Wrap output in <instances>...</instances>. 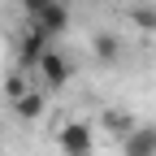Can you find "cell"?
<instances>
[{"mask_svg": "<svg viewBox=\"0 0 156 156\" xmlns=\"http://www.w3.org/2000/svg\"><path fill=\"white\" fill-rule=\"evenodd\" d=\"M26 26H30V30H44L48 39H61V35L69 30L65 0H30V5H26Z\"/></svg>", "mask_w": 156, "mask_h": 156, "instance_id": "obj_1", "label": "cell"}, {"mask_svg": "<svg viewBox=\"0 0 156 156\" xmlns=\"http://www.w3.org/2000/svg\"><path fill=\"white\" fill-rule=\"evenodd\" d=\"M56 147L61 156H95V130L91 122H65L56 130Z\"/></svg>", "mask_w": 156, "mask_h": 156, "instance_id": "obj_2", "label": "cell"}, {"mask_svg": "<svg viewBox=\"0 0 156 156\" xmlns=\"http://www.w3.org/2000/svg\"><path fill=\"white\" fill-rule=\"evenodd\" d=\"M35 74L44 78V87H52V91H56V87H65V83H69L74 65H69V56H65L61 48L52 44V48H48V52H44V56L35 61Z\"/></svg>", "mask_w": 156, "mask_h": 156, "instance_id": "obj_3", "label": "cell"}, {"mask_svg": "<svg viewBox=\"0 0 156 156\" xmlns=\"http://www.w3.org/2000/svg\"><path fill=\"white\" fill-rule=\"evenodd\" d=\"M52 44H56V39H48L44 30H30V26H26V30H22V44H17V61H22L26 69H35V61H39Z\"/></svg>", "mask_w": 156, "mask_h": 156, "instance_id": "obj_4", "label": "cell"}, {"mask_svg": "<svg viewBox=\"0 0 156 156\" xmlns=\"http://www.w3.org/2000/svg\"><path fill=\"white\" fill-rule=\"evenodd\" d=\"M122 156H156V126H134L122 139Z\"/></svg>", "mask_w": 156, "mask_h": 156, "instance_id": "obj_5", "label": "cell"}, {"mask_svg": "<svg viewBox=\"0 0 156 156\" xmlns=\"http://www.w3.org/2000/svg\"><path fill=\"white\" fill-rule=\"evenodd\" d=\"M100 126L113 134L117 143H122V139H126V134H130L134 126H139V122H134V117H130L126 108H104V113H100Z\"/></svg>", "mask_w": 156, "mask_h": 156, "instance_id": "obj_6", "label": "cell"}, {"mask_svg": "<svg viewBox=\"0 0 156 156\" xmlns=\"http://www.w3.org/2000/svg\"><path fill=\"white\" fill-rule=\"evenodd\" d=\"M91 52H95L100 65L122 61V44H117V35H108V30H95V35H91Z\"/></svg>", "mask_w": 156, "mask_h": 156, "instance_id": "obj_7", "label": "cell"}, {"mask_svg": "<svg viewBox=\"0 0 156 156\" xmlns=\"http://www.w3.org/2000/svg\"><path fill=\"white\" fill-rule=\"evenodd\" d=\"M9 108H13L17 122H39V117H44V91H26V95H17Z\"/></svg>", "mask_w": 156, "mask_h": 156, "instance_id": "obj_8", "label": "cell"}, {"mask_svg": "<svg viewBox=\"0 0 156 156\" xmlns=\"http://www.w3.org/2000/svg\"><path fill=\"white\" fill-rule=\"evenodd\" d=\"M130 22L147 35H156V5H130Z\"/></svg>", "mask_w": 156, "mask_h": 156, "instance_id": "obj_9", "label": "cell"}, {"mask_svg": "<svg viewBox=\"0 0 156 156\" xmlns=\"http://www.w3.org/2000/svg\"><path fill=\"white\" fill-rule=\"evenodd\" d=\"M0 91H5V100L13 104L17 95H26L30 87H26V74H5V83H0Z\"/></svg>", "mask_w": 156, "mask_h": 156, "instance_id": "obj_10", "label": "cell"}, {"mask_svg": "<svg viewBox=\"0 0 156 156\" xmlns=\"http://www.w3.org/2000/svg\"><path fill=\"white\" fill-rule=\"evenodd\" d=\"M17 5H30V0H17Z\"/></svg>", "mask_w": 156, "mask_h": 156, "instance_id": "obj_11", "label": "cell"}]
</instances>
